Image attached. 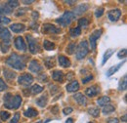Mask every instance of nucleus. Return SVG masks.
<instances>
[{
  "label": "nucleus",
  "instance_id": "nucleus-1",
  "mask_svg": "<svg viewBox=\"0 0 127 123\" xmlns=\"http://www.w3.org/2000/svg\"><path fill=\"white\" fill-rule=\"evenodd\" d=\"M6 63L15 68V69H18V70H23L25 67H26V59L20 55H18L16 53L12 54L6 61Z\"/></svg>",
  "mask_w": 127,
  "mask_h": 123
},
{
  "label": "nucleus",
  "instance_id": "nucleus-2",
  "mask_svg": "<svg viewBox=\"0 0 127 123\" xmlns=\"http://www.w3.org/2000/svg\"><path fill=\"white\" fill-rule=\"evenodd\" d=\"M22 104V97L20 95L13 96L11 93H7L4 96V107L9 109H17Z\"/></svg>",
  "mask_w": 127,
  "mask_h": 123
},
{
  "label": "nucleus",
  "instance_id": "nucleus-3",
  "mask_svg": "<svg viewBox=\"0 0 127 123\" xmlns=\"http://www.w3.org/2000/svg\"><path fill=\"white\" fill-rule=\"evenodd\" d=\"M74 18H75V15H74L72 12H70V11H66L61 18L57 19L56 22H57L60 26H62V27L64 28V27L68 26V25L74 20Z\"/></svg>",
  "mask_w": 127,
  "mask_h": 123
},
{
  "label": "nucleus",
  "instance_id": "nucleus-4",
  "mask_svg": "<svg viewBox=\"0 0 127 123\" xmlns=\"http://www.w3.org/2000/svg\"><path fill=\"white\" fill-rule=\"evenodd\" d=\"M89 52V45H88V42L87 41H81L79 43V45L77 47V50H76V53H75V56H76V59L77 60H82L83 58L86 57V55L88 54Z\"/></svg>",
  "mask_w": 127,
  "mask_h": 123
},
{
  "label": "nucleus",
  "instance_id": "nucleus-5",
  "mask_svg": "<svg viewBox=\"0 0 127 123\" xmlns=\"http://www.w3.org/2000/svg\"><path fill=\"white\" fill-rule=\"evenodd\" d=\"M102 33H103V30H96V31H94L91 33V35L89 37V42H90L89 44H90L92 50H95L96 49L97 40L100 38V36L102 35Z\"/></svg>",
  "mask_w": 127,
  "mask_h": 123
},
{
  "label": "nucleus",
  "instance_id": "nucleus-6",
  "mask_svg": "<svg viewBox=\"0 0 127 123\" xmlns=\"http://www.w3.org/2000/svg\"><path fill=\"white\" fill-rule=\"evenodd\" d=\"M18 82L20 85H23V86H30L33 82V77L32 74H29V73H25L23 75L18 78Z\"/></svg>",
  "mask_w": 127,
  "mask_h": 123
},
{
  "label": "nucleus",
  "instance_id": "nucleus-7",
  "mask_svg": "<svg viewBox=\"0 0 127 123\" xmlns=\"http://www.w3.org/2000/svg\"><path fill=\"white\" fill-rule=\"evenodd\" d=\"M42 32L43 33H60L61 29L56 28L54 25H51V24H44L42 27Z\"/></svg>",
  "mask_w": 127,
  "mask_h": 123
},
{
  "label": "nucleus",
  "instance_id": "nucleus-8",
  "mask_svg": "<svg viewBox=\"0 0 127 123\" xmlns=\"http://www.w3.org/2000/svg\"><path fill=\"white\" fill-rule=\"evenodd\" d=\"M27 39L29 41V49L31 51L32 54H36L37 53V44H36V40L32 37V35H27Z\"/></svg>",
  "mask_w": 127,
  "mask_h": 123
},
{
  "label": "nucleus",
  "instance_id": "nucleus-9",
  "mask_svg": "<svg viewBox=\"0 0 127 123\" xmlns=\"http://www.w3.org/2000/svg\"><path fill=\"white\" fill-rule=\"evenodd\" d=\"M15 46L19 51H22V52L27 51V44H26L24 38L21 37V36H18L15 39Z\"/></svg>",
  "mask_w": 127,
  "mask_h": 123
},
{
  "label": "nucleus",
  "instance_id": "nucleus-10",
  "mask_svg": "<svg viewBox=\"0 0 127 123\" xmlns=\"http://www.w3.org/2000/svg\"><path fill=\"white\" fill-rule=\"evenodd\" d=\"M29 68H30V70H31L32 72H33V73H38V72H40V71L42 70L41 64L37 61H35V60H33V61H32L30 62Z\"/></svg>",
  "mask_w": 127,
  "mask_h": 123
},
{
  "label": "nucleus",
  "instance_id": "nucleus-11",
  "mask_svg": "<svg viewBox=\"0 0 127 123\" xmlns=\"http://www.w3.org/2000/svg\"><path fill=\"white\" fill-rule=\"evenodd\" d=\"M121 16V11L119 9H114V10H111L108 13V17L109 19L111 20V22H116L119 20Z\"/></svg>",
  "mask_w": 127,
  "mask_h": 123
},
{
  "label": "nucleus",
  "instance_id": "nucleus-12",
  "mask_svg": "<svg viewBox=\"0 0 127 123\" xmlns=\"http://www.w3.org/2000/svg\"><path fill=\"white\" fill-rule=\"evenodd\" d=\"M88 8H89V5H88V4H80V5H78V6L74 9V11H73L72 13L76 17L77 15H81V14H83L84 12H86V11L88 10Z\"/></svg>",
  "mask_w": 127,
  "mask_h": 123
},
{
  "label": "nucleus",
  "instance_id": "nucleus-13",
  "mask_svg": "<svg viewBox=\"0 0 127 123\" xmlns=\"http://www.w3.org/2000/svg\"><path fill=\"white\" fill-rule=\"evenodd\" d=\"M85 93L88 97H94V96H97L100 93V88L97 85H94V86H91L88 89H86Z\"/></svg>",
  "mask_w": 127,
  "mask_h": 123
},
{
  "label": "nucleus",
  "instance_id": "nucleus-14",
  "mask_svg": "<svg viewBox=\"0 0 127 123\" xmlns=\"http://www.w3.org/2000/svg\"><path fill=\"white\" fill-rule=\"evenodd\" d=\"M10 30L15 33H20V32L26 31V26L23 24H13V25H11Z\"/></svg>",
  "mask_w": 127,
  "mask_h": 123
},
{
  "label": "nucleus",
  "instance_id": "nucleus-15",
  "mask_svg": "<svg viewBox=\"0 0 127 123\" xmlns=\"http://www.w3.org/2000/svg\"><path fill=\"white\" fill-rule=\"evenodd\" d=\"M10 37H11V33L9 30L0 26V38L3 40H9Z\"/></svg>",
  "mask_w": 127,
  "mask_h": 123
},
{
  "label": "nucleus",
  "instance_id": "nucleus-16",
  "mask_svg": "<svg viewBox=\"0 0 127 123\" xmlns=\"http://www.w3.org/2000/svg\"><path fill=\"white\" fill-rule=\"evenodd\" d=\"M124 62H125V61H123L122 62H119V63H117V64H115V65H113V66L110 67V68H109V70H108V71H107V73H106V74H107V76L110 77V76H111L112 74H114V73H115V72H116V71L121 67V65H122Z\"/></svg>",
  "mask_w": 127,
  "mask_h": 123
},
{
  "label": "nucleus",
  "instance_id": "nucleus-17",
  "mask_svg": "<svg viewBox=\"0 0 127 123\" xmlns=\"http://www.w3.org/2000/svg\"><path fill=\"white\" fill-rule=\"evenodd\" d=\"M73 98H74V100L79 104L80 106H86L87 101H86V98L83 96V94L77 93V94H75V95L73 96Z\"/></svg>",
  "mask_w": 127,
  "mask_h": 123
},
{
  "label": "nucleus",
  "instance_id": "nucleus-18",
  "mask_svg": "<svg viewBox=\"0 0 127 123\" xmlns=\"http://www.w3.org/2000/svg\"><path fill=\"white\" fill-rule=\"evenodd\" d=\"M78 89H79V84H78V82L76 80H74V81H72V82H70L69 84L66 85L67 92H75Z\"/></svg>",
  "mask_w": 127,
  "mask_h": 123
},
{
  "label": "nucleus",
  "instance_id": "nucleus-19",
  "mask_svg": "<svg viewBox=\"0 0 127 123\" xmlns=\"http://www.w3.org/2000/svg\"><path fill=\"white\" fill-rule=\"evenodd\" d=\"M58 61H59L60 65L63 66V67H68V66H70V64H71L70 61H69L66 57H64V56H59Z\"/></svg>",
  "mask_w": 127,
  "mask_h": 123
},
{
  "label": "nucleus",
  "instance_id": "nucleus-20",
  "mask_svg": "<svg viewBox=\"0 0 127 123\" xmlns=\"http://www.w3.org/2000/svg\"><path fill=\"white\" fill-rule=\"evenodd\" d=\"M52 77L55 81H58V82H61L63 83L64 81V73L61 71V70H55L53 71L52 73Z\"/></svg>",
  "mask_w": 127,
  "mask_h": 123
},
{
  "label": "nucleus",
  "instance_id": "nucleus-21",
  "mask_svg": "<svg viewBox=\"0 0 127 123\" xmlns=\"http://www.w3.org/2000/svg\"><path fill=\"white\" fill-rule=\"evenodd\" d=\"M10 47H11V42H10V40H3V41L0 43V49H1V51H2L3 53H7V52L9 51Z\"/></svg>",
  "mask_w": 127,
  "mask_h": 123
},
{
  "label": "nucleus",
  "instance_id": "nucleus-22",
  "mask_svg": "<svg viewBox=\"0 0 127 123\" xmlns=\"http://www.w3.org/2000/svg\"><path fill=\"white\" fill-rule=\"evenodd\" d=\"M12 12V9L7 5V4H0V16L3 15H8V14H11Z\"/></svg>",
  "mask_w": 127,
  "mask_h": 123
},
{
  "label": "nucleus",
  "instance_id": "nucleus-23",
  "mask_svg": "<svg viewBox=\"0 0 127 123\" xmlns=\"http://www.w3.org/2000/svg\"><path fill=\"white\" fill-rule=\"evenodd\" d=\"M37 114H38V111H37L36 109H34L33 108H30L29 109H27V110L24 112V115L27 116V117H30V118L37 116Z\"/></svg>",
  "mask_w": 127,
  "mask_h": 123
},
{
  "label": "nucleus",
  "instance_id": "nucleus-24",
  "mask_svg": "<svg viewBox=\"0 0 127 123\" xmlns=\"http://www.w3.org/2000/svg\"><path fill=\"white\" fill-rule=\"evenodd\" d=\"M127 88V75L125 74L123 78H121L119 84H118V90L119 91H125Z\"/></svg>",
  "mask_w": 127,
  "mask_h": 123
},
{
  "label": "nucleus",
  "instance_id": "nucleus-25",
  "mask_svg": "<svg viewBox=\"0 0 127 123\" xmlns=\"http://www.w3.org/2000/svg\"><path fill=\"white\" fill-rule=\"evenodd\" d=\"M110 102H111V99H110L109 97H107V96H104V97L98 99L97 104H98L99 106H101V107H105V106L108 105Z\"/></svg>",
  "mask_w": 127,
  "mask_h": 123
},
{
  "label": "nucleus",
  "instance_id": "nucleus-26",
  "mask_svg": "<svg viewBox=\"0 0 127 123\" xmlns=\"http://www.w3.org/2000/svg\"><path fill=\"white\" fill-rule=\"evenodd\" d=\"M47 103H48L47 96H42V97H40V98H38V99L36 100V104H37L40 108H44V107H46Z\"/></svg>",
  "mask_w": 127,
  "mask_h": 123
},
{
  "label": "nucleus",
  "instance_id": "nucleus-27",
  "mask_svg": "<svg viewBox=\"0 0 127 123\" xmlns=\"http://www.w3.org/2000/svg\"><path fill=\"white\" fill-rule=\"evenodd\" d=\"M113 52H114V50H112V49H108L107 50V52L104 54V57H103V61H102V64H105L107 61L111 58V56H112V54H113Z\"/></svg>",
  "mask_w": 127,
  "mask_h": 123
},
{
  "label": "nucleus",
  "instance_id": "nucleus-28",
  "mask_svg": "<svg viewBox=\"0 0 127 123\" xmlns=\"http://www.w3.org/2000/svg\"><path fill=\"white\" fill-rule=\"evenodd\" d=\"M4 76H5V78H7L8 80H12V79H14V78L16 77V73L13 72V71L10 70V69L5 68V69H4Z\"/></svg>",
  "mask_w": 127,
  "mask_h": 123
},
{
  "label": "nucleus",
  "instance_id": "nucleus-29",
  "mask_svg": "<svg viewBox=\"0 0 127 123\" xmlns=\"http://www.w3.org/2000/svg\"><path fill=\"white\" fill-rule=\"evenodd\" d=\"M115 110V108L112 106V105H110V104H108V105H106L104 108H103V113L104 114H110L111 113L112 111H114Z\"/></svg>",
  "mask_w": 127,
  "mask_h": 123
},
{
  "label": "nucleus",
  "instance_id": "nucleus-30",
  "mask_svg": "<svg viewBox=\"0 0 127 123\" xmlns=\"http://www.w3.org/2000/svg\"><path fill=\"white\" fill-rule=\"evenodd\" d=\"M89 26V21L86 19V18H81L78 21V28H83V29H86L87 27Z\"/></svg>",
  "mask_w": 127,
  "mask_h": 123
},
{
  "label": "nucleus",
  "instance_id": "nucleus-31",
  "mask_svg": "<svg viewBox=\"0 0 127 123\" xmlns=\"http://www.w3.org/2000/svg\"><path fill=\"white\" fill-rule=\"evenodd\" d=\"M43 47H44L45 50L51 51V50H53V49L55 48V44H54L53 42L49 41V40H44V42H43Z\"/></svg>",
  "mask_w": 127,
  "mask_h": 123
},
{
  "label": "nucleus",
  "instance_id": "nucleus-32",
  "mask_svg": "<svg viewBox=\"0 0 127 123\" xmlns=\"http://www.w3.org/2000/svg\"><path fill=\"white\" fill-rule=\"evenodd\" d=\"M31 91H32V94H34V95H37V94H39V93H41L42 91H43V88H42L40 85H37V84H35V85H33V86L32 87Z\"/></svg>",
  "mask_w": 127,
  "mask_h": 123
},
{
  "label": "nucleus",
  "instance_id": "nucleus-33",
  "mask_svg": "<svg viewBox=\"0 0 127 123\" xmlns=\"http://www.w3.org/2000/svg\"><path fill=\"white\" fill-rule=\"evenodd\" d=\"M88 113L90 115H92L93 117H99L100 115V110L98 108H91L88 109Z\"/></svg>",
  "mask_w": 127,
  "mask_h": 123
},
{
  "label": "nucleus",
  "instance_id": "nucleus-34",
  "mask_svg": "<svg viewBox=\"0 0 127 123\" xmlns=\"http://www.w3.org/2000/svg\"><path fill=\"white\" fill-rule=\"evenodd\" d=\"M69 34L71 37H77L81 34V30L79 28H74V29H71L69 31Z\"/></svg>",
  "mask_w": 127,
  "mask_h": 123
},
{
  "label": "nucleus",
  "instance_id": "nucleus-35",
  "mask_svg": "<svg viewBox=\"0 0 127 123\" xmlns=\"http://www.w3.org/2000/svg\"><path fill=\"white\" fill-rule=\"evenodd\" d=\"M75 51V43H69L66 47V53L69 55H72Z\"/></svg>",
  "mask_w": 127,
  "mask_h": 123
},
{
  "label": "nucleus",
  "instance_id": "nucleus-36",
  "mask_svg": "<svg viewBox=\"0 0 127 123\" xmlns=\"http://www.w3.org/2000/svg\"><path fill=\"white\" fill-rule=\"evenodd\" d=\"M0 117H1V120H3V121H5V120H7V119H9V117H10V113L8 112V111H1L0 112Z\"/></svg>",
  "mask_w": 127,
  "mask_h": 123
},
{
  "label": "nucleus",
  "instance_id": "nucleus-37",
  "mask_svg": "<svg viewBox=\"0 0 127 123\" xmlns=\"http://www.w3.org/2000/svg\"><path fill=\"white\" fill-rule=\"evenodd\" d=\"M7 5L13 10L14 8H16V7H18L19 6V2L18 1H13V0H10V1H8L7 2Z\"/></svg>",
  "mask_w": 127,
  "mask_h": 123
},
{
  "label": "nucleus",
  "instance_id": "nucleus-38",
  "mask_svg": "<svg viewBox=\"0 0 127 123\" xmlns=\"http://www.w3.org/2000/svg\"><path fill=\"white\" fill-rule=\"evenodd\" d=\"M10 22H11L10 19H8L4 16H0V24L1 25H8V24H10Z\"/></svg>",
  "mask_w": 127,
  "mask_h": 123
},
{
  "label": "nucleus",
  "instance_id": "nucleus-39",
  "mask_svg": "<svg viewBox=\"0 0 127 123\" xmlns=\"http://www.w3.org/2000/svg\"><path fill=\"white\" fill-rule=\"evenodd\" d=\"M45 64H46V66H47L48 68L53 67V65H54V61H53V59H52V58H47V59H45Z\"/></svg>",
  "mask_w": 127,
  "mask_h": 123
},
{
  "label": "nucleus",
  "instance_id": "nucleus-40",
  "mask_svg": "<svg viewBox=\"0 0 127 123\" xmlns=\"http://www.w3.org/2000/svg\"><path fill=\"white\" fill-rule=\"evenodd\" d=\"M104 12H105V9H104V8H99V9H97L95 12V17L96 18L102 17L103 14H104Z\"/></svg>",
  "mask_w": 127,
  "mask_h": 123
},
{
  "label": "nucleus",
  "instance_id": "nucleus-41",
  "mask_svg": "<svg viewBox=\"0 0 127 123\" xmlns=\"http://www.w3.org/2000/svg\"><path fill=\"white\" fill-rule=\"evenodd\" d=\"M117 57H118L119 59H124V58L126 57V49L120 50V51L118 52V54H117Z\"/></svg>",
  "mask_w": 127,
  "mask_h": 123
},
{
  "label": "nucleus",
  "instance_id": "nucleus-42",
  "mask_svg": "<svg viewBox=\"0 0 127 123\" xmlns=\"http://www.w3.org/2000/svg\"><path fill=\"white\" fill-rule=\"evenodd\" d=\"M7 88H8V86H7L6 83L3 81V79H0V92L7 90Z\"/></svg>",
  "mask_w": 127,
  "mask_h": 123
},
{
  "label": "nucleus",
  "instance_id": "nucleus-43",
  "mask_svg": "<svg viewBox=\"0 0 127 123\" xmlns=\"http://www.w3.org/2000/svg\"><path fill=\"white\" fill-rule=\"evenodd\" d=\"M19 119H20V113H19V112H17L16 114L14 115V117L12 118V120L10 121V123H18Z\"/></svg>",
  "mask_w": 127,
  "mask_h": 123
},
{
  "label": "nucleus",
  "instance_id": "nucleus-44",
  "mask_svg": "<svg viewBox=\"0 0 127 123\" xmlns=\"http://www.w3.org/2000/svg\"><path fill=\"white\" fill-rule=\"evenodd\" d=\"M72 110H73V109L71 108H65L63 109V112H64V114L67 115V114H70V113L72 112Z\"/></svg>",
  "mask_w": 127,
  "mask_h": 123
},
{
  "label": "nucleus",
  "instance_id": "nucleus-45",
  "mask_svg": "<svg viewBox=\"0 0 127 123\" xmlns=\"http://www.w3.org/2000/svg\"><path fill=\"white\" fill-rule=\"evenodd\" d=\"M118 122H119V120H118L117 118H115V117L109 118V119L107 120V123H118Z\"/></svg>",
  "mask_w": 127,
  "mask_h": 123
},
{
  "label": "nucleus",
  "instance_id": "nucleus-46",
  "mask_svg": "<svg viewBox=\"0 0 127 123\" xmlns=\"http://www.w3.org/2000/svg\"><path fill=\"white\" fill-rule=\"evenodd\" d=\"M92 79H93V76H92V75H89V76L86 77V78H82V83L85 84V83H87L88 81H90V80H92Z\"/></svg>",
  "mask_w": 127,
  "mask_h": 123
},
{
  "label": "nucleus",
  "instance_id": "nucleus-47",
  "mask_svg": "<svg viewBox=\"0 0 127 123\" xmlns=\"http://www.w3.org/2000/svg\"><path fill=\"white\" fill-rule=\"evenodd\" d=\"M50 89H54L53 91H51V94H55V93H56L57 91H58V90H59V88H58L57 86H54V85L50 86Z\"/></svg>",
  "mask_w": 127,
  "mask_h": 123
},
{
  "label": "nucleus",
  "instance_id": "nucleus-48",
  "mask_svg": "<svg viewBox=\"0 0 127 123\" xmlns=\"http://www.w3.org/2000/svg\"><path fill=\"white\" fill-rule=\"evenodd\" d=\"M38 18V13L37 12H32V19L33 20H36Z\"/></svg>",
  "mask_w": 127,
  "mask_h": 123
},
{
  "label": "nucleus",
  "instance_id": "nucleus-49",
  "mask_svg": "<svg viewBox=\"0 0 127 123\" xmlns=\"http://www.w3.org/2000/svg\"><path fill=\"white\" fill-rule=\"evenodd\" d=\"M121 121H123V122H126V121H127V114H124V115L121 117Z\"/></svg>",
  "mask_w": 127,
  "mask_h": 123
},
{
  "label": "nucleus",
  "instance_id": "nucleus-50",
  "mask_svg": "<svg viewBox=\"0 0 127 123\" xmlns=\"http://www.w3.org/2000/svg\"><path fill=\"white\" fill-rule=\"evenodd\" d=\"M64 3H66V4H68V5H73V4H75V1H64Z\"/></svg>",
  "mask_w": 127,
  "mask_h": 123
},
{
  "label": "nucleus",
  "instance_id": "nucleus-51",
  "mask_svg": "<svg viewBox=\"0 0 127 123\" xmlns=\"http://www.w3.org/2000/svg\"><path fill=\"white\" fill-rule=\"evenodd\" d=\"M65 123H73V119H72V118H68V119L65 121Z\"/></svg>",
  "mask_w": 127,
  "mask_h": 123
},
{
  "label": "nucleus",
  "instance_id": "nucleus-52",
  "mask_svg": "<svg viewBox=\"0 0 127 123\" xmlns=\"http://www.w3.org/2000/svg\"><path fill=\"white\" fill-rule=\"evenodd\" d=\"M33 2V0H31V1H23V3H25V4H31Z\"/></svg>",
  "mask_w": 127,
  "mask_h": 123
},
{
  "label": "nucleus",
  "instance_id": "nucleus-53",
  "mask_svg": "<svg viewBox=\"0 0 127 123\" xmlns=\"http://www.w3.org/2000/svg\"><path fill=\"white\" fill-rule=\"evenodd\" d=\"M48 121H50V120H49V119H48L47 121H45V122H44V121H41V120H40V121H38V122H36V123H47Z\"/></svg>",
  "mask_w": 127,
  "mask_h": 123
},
{
  "label": "nucleus",
  "instance_id": "nucleus-54",
  "mask_svg": "<svg viewBox=\"0 0 127 123\" xmlns=\"http://www.w3.org/2000/svg\"><path fill=\"white\" fill-rule=\"evenodd\" d=\"M89 123H93V122H89Z\"/></svg>",
  "mask_w": 127,
  "mask_h": 123
},
{
  "label": "nucleus",
  "instance_id": "nucleus-55",
  "mask_svg": "<svg viewBox=\"0 0 127 123\" xmlns=\"http://www.w3.org/2000/svg\"><path fill=\"white\" fill-rule=\"evenodd\" d=\"M0 123H1V121H0Z\"/></svg>",
  "mask_w": 127,
  "mask_h": 123
}]
</instances>
